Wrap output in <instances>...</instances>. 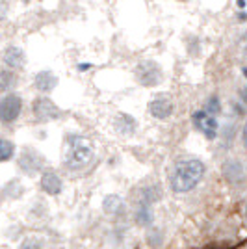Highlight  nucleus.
Wrapping results in <instances>:
<instances>
[{
	"label": "nucleus",
	"instance_id": "nucleus-1",
	"mask_svg": "<svg viewBox=\"0 0 247 249\" xmlns=\"http://www.w3.org/2000/svg\"><path fill=\"white\" fill-rule=\"evenodd\" d=\"M205 173L206 167L199 158H184L173 167L169 175V186L175 194H188L201 184Z\"/></svg>",
	"mask_w": 247,
	"mask_h": 249
},
{
	"label": "nucleus",
	"instance_id": "nucleus-2",
	"mask_svg": "<svg viewBox=\"0 0 247 249\" xmlns=\"http://www.w3.org/2000/svg\"><path fill=\"white\" fill-rule=\"evenodd\" d=\"M95 149L89 138L80 134H71L65 143V166L71 169H82L91 162Z\"/></svg>",
	"mask_w": 247,
	"mask_h": 249
},
{
	"label": "nucleus",
	"instance_id": "nucleus-3",
	"mask_svg": "<svg viewBox=\"0 0 247 249\" xmlns=\"http://www.w3.org/2000/svg\"><path fill=\"white\" fill-rule=\"evenodd\" d=\"M134 76L140 86L143 88H156L164 80V71L155 60H143L134 69Z\"/></svg>",
	"mask_w": 247,
	"mask_h": 249
},
{
	"label": "nucleus",
	"instance_id": "nucleus-4",
	"mask_svg": "<svg viewBox=\"0 0 247 249\" xmlns=\"http://www.w3.org/2000/svg\"><path fill=\"white\" fill-rule=\"evenodd\" d=\"M22 112V99L17 93H8L0 99V123L10 124L19 119Z\"/></svg>",
	"mask_w": 247,
	"mask_h": 249
},
{
	"label": "nucleus",
	"instance_id": "nucleus-5",
	"mask_svg": "<svg viewBox=\"0 0 247 249\" xmlns=\"http://www.w3.org/2000/svg\"><path fill=\"white\" fill-rule=\"evenodd\" d=\"M192 123L195 126L201 134L205 136L206 140H216L217 134H219V123L214 115L206 114L205 110H197L192 115Z\"/></svg>",
	"mask_w": 247,
	"mask_h": 249
},
{
	"label": "nucleus",
	"instance_id": "nucleus-6",
	"mask_svg": "<svg viewBox=\"0 0 247 249\" xmlns=\"http://www.w3.org/2000/svg\"><path fill=\"white\" fill-rule=\"evenodd\" d=\"M32 114H34V117H35L37 121L47 123V121H56V119L62 115V110L52 103L51 99H47V97H37V99L34 101V104H32Z\"/></svg>",
	"mask_w": 247,
	"mask_h": 249
},
{
	"label": "nucleus",
	"instance_id": "nucleus-7",
	"mask_svg": "<svg viewBox=\"0 0 247 249\" xmlns=\"http://www.w3.org/2000/svg\"><path fill=\"white\" fill-rule=\"evenodd\" d=\"M149 114L153 115L155 119L165 121L171 115L175 114V101L169 95H158L149 103Z\"/></svg>",
	"mask_w": 247,
	"mask_h": 249
},
{
	"label": "nucleus",
	"instance_id": "nucleus-8",
	"mask_svg": "<svg viewBox=\"0 0 247 249\" xmlns=\"http://www.w3.org/2000/svg\"><path fill=\"white\" fill-rule=\"evenodd\" d=\"M43 166H45L43 155H39L32 147H26L21 153V156H19V167H21L26 175H37L43 169Z\"/></svg>",
	"mask_w": 247,
	"mask_h": 249
},
{
	"label": "nucleus",
	"instance_id": "nucleus-9",
	"mask_svg": "<svg viewBox=\"0 0 247 249\" xmlns=\"http://www.w3.org/2000/svg\"><path fill=\"white\" fill-rule=\"evenodd\" d=\"M39 188H41L47 196H58V194H62L63 182H62V178H60V175H58L56 171L47 169V171H43L41 173V178H39Z\"/></svg>",
	"mask_w": 247,
	"mask_h": 249
},
{
	"label": "nucleus",
	"instance_id": "nucleus-10",
	"mask_svg": "<svg viewBox=\"0 0 247 249\" xmlns=\"http://www.w3.org/2000/svg\"><path fill=\"white\" fill-rule=\"evenodd\" d=\"M24 62H26V56H24L22 49H19V47L11 45L4 51V65H6V69H11V71L22 69Z\"/></svg>",
	"mask_w": 247,
	"mask_h": 249
},
{
	"label": "nucleus",
	"instance_id": "nucleus-11",
	"mask_svg": "<svg viewBox=\"0 0 247 249\" xmlns=\"http://www.w3.org/2000/svg\"><path fill=\"white\" fill-rule=\"evenodd\" d=\"M113 126L121 136H132L136 132V128H138V121L130 114L119 112L113 117Z\"/></svg>",
	"mask_w": 247,
	"mask_h": 249
},
{
	"label": "nucleus",
	"instance_id": "nucleus-12",
	"mask_svg": "<svg viewBox=\"0 0 247 249\" xmlns=\"http://www.w3.org/2000/svg\"><path fill=\"white\" fill-rule=\"evenodd\" d=\"M34 84H35V89H39L41 93H51L58 86V76L52 71H39L34 78Z\"/></svg>",
	"mask_w": 247,
	"mask_h": 249
},
{
	"label": "nucleus",
	"instance_id": "nucleus-13",
	"mask_svg": "<svg viewBox=\"0 0 247 249\" xmlns=\"http://www.w3.org/2000/svg\"><path fill=\"white\" fill-rule=\"evenodd\" d=\"M223 175L229 182L238 184L244 180V166L238 160H227L225 166H223Z\"/></svg>",
	"mask_w": 247,
	"mask_h": 249
},
{
	"label": "nucleus",
	"instance_id": "nucleus-14",
	"mask_svg": "<svg viewBox=\"0 0 247 249\" xmlns=\"http://www.w3.org/2000/svg\"><path fill=\"white\" fill-rule=\"evenodd\" d=\"M103 208L106 214H123L124 212V201L119 196H108L104 199Z\"/></svg>",
	"mask_w": 247,
	"mask_h": 249
},
{
	"label": "nucleus",
	"instance_id": "nucleus-15",
	"mask_svg": "<svg viewBox=\"0 0 247 249\" xmlns=\"http://www.w3.org/2000/svg\"><path fill=\"white\" fill-rule=\"evenodd\" d=\"M17 86V74L11 69H0V91H11Z\"/></svg>",
	"mask_w": 247,
	"mask_h": 249
},
{
	"label": "nucleus",
	"instance_id": "nucleus-16",
	"mask_svg": "<svg viewBox=\"0 0 247 249\" xmlns=\"http://www.w3.org/2000/svg\"><path fill=\"white\" fill-rule=\"evenodd\" d=\"M13 156H15V143L6 138H0V162H10Z\"/></svg>",
	"mask_w": 247,
	"mask_h": 249
},
{
	"label": "nucleus",
	"instance_id": "nucleus-17",
	"mask_svg": "<svg viewBox=\"0 0 247 249\" xmlns=\"http://www.w3.org/2000/svg\"><path fill=\"white\" fill-rule=\"evenodd\" d=\"M203 110H205L206 114L216 117V115L221 112V101H219V97H217V95H210L208 101L205 103V108H203Z\"/></svg>",
	"mask_w": 247,
	"mask_h": 249
},
{
	"label": "nucleus",
	"instance_id": "nucleus-18",
	"mask_svg": "<svg viewBox=\"0 0 247 249\" xmlns=\"http://www.w3.org/2000/svg\"><path fill=\"white\" fill-rule=\"evenodd\" d=\"M19 249H43V240L35 238V236H30V238L22 240V244Z\"/></svg>",
	"mask_w": 247,
	"mask_h": 249
},
{
	"label": "nucleus",
	"instance_id": "nucleus-19",
	"mask_svg": "<svg viewBox=\"0 0 247 249\" xmlns=\"http://www.w3.org/2000/svg\"><path fill=\"white\" fill-rule=\"evenodd\" d=\"M8 17V4L6 0H0V22Z\"/></svg>",
	"mask_w": 247,
	"mask_h": 249
},
{
	"label": "nucleus",
	"instance_id": "nucleus-20",
	"mask_svg": "<svg viewBox=\"0 0 247 249\" xmlns=\"http://www.w3.org/2000/svg\"><path fill=\"white\" fill-rule=\"evenodd\" d=\"M78 69H80V71H88V69H91V63H80Z\"/></svg>",
	"mask_w": 247,
	"mask_h": 249
},
{
	"label": "nucleus",
	"instance_id": "nucleus-21",
	"mask_svg": "<svg viewBox=\"0 0 247 249\" xmlns=\"http://www.w3.org/2000/svg\"><path fill=\"white\" fill-rule=\"evenodd\" d=\"M246 6V0H238V8H244Z\"/></svg>",
	"mask_w": 247,
	"mask_h": 249
}]
</instances>
